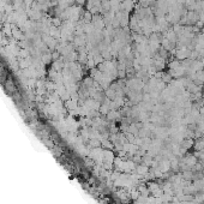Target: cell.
I'll use <instances>...</instances> for the list:
<instances>
[{
    "label": "cell",
    "instance_id": "obj_1",
    "mask_svg": "<svg viewBox=\"0 0 204 204\" xmlns=\"http://www.w3.org/2000/svg\"><path fill=\"white\" fill-rule=\"evenodd\" d=\"M76 1L79 4V5H84V3H85V0H76Z\"/></svg>",
    "mask_w": 204,
    "mask_h": 204
}]
</instances>
